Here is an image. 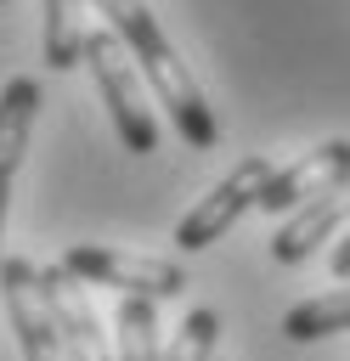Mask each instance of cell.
I'll list each match as a JSON object with an SVG mask.
<instances>
[{
    "label": "cell",
    "instance_id": "7a4b0ae2",
    "mask_svg": "<svg viewBox=\"0 0 350 361\" xmlns=\"http://www.w3.org/2000/svg\"><path fill=\"white\" fill-rule=\"evenodd\" d=\"M85 62H90L102 96H107V113H113L119 141L147 158V152L158 147V118H152V107H147V90H141V73H135L130 51L119 45V34H113L107 23L85 34Z\"/></svg>",
    "mask_w": 350,
    "mask_h": 361
},
{
    "label": "cell",
    "instance_id": "30bf717a",
    "mask_svg": "<svg viewBox=\"0 0 350 361\" xmlns=\"http://www.w3.org/2000/svg\"><path fill=\"white\" fill-rule=\"evenodd\" d=\"M85 0H45V68H73L85 62Z\"/></svg>",
    "mask_w": 350,
    "mask_h": 361
},
{
    "label": "cell",
    "instance_id": "5bb4252c",
    "mask_svg": "<svg viewBox=\"0 0 350 361\" xmlns=\"http://www.w3.org/2000/svg\"><path fill=\"white\" fill-rule=\"evenodd\" d=\"M327 265H333V276H339V282H350V231L339 237V248H333V259H327Z\"/></svg>",
    "mask_w": 350,
    "mask_h": 361
},
{
    "label": "cell",
    "instance_id": "277c9868",
    "mask_svg": "<svg viewBox=\"0 0 350 361\" xmlns=\"http://www.w3.org/2000/svg\"><path fill=\"white\" fill-rule=\"evenodd\" d=\"M265 180H271V158H243L231 175H220L186 214H181V226H175V248H186V254H198V248H209V243H220L248 209H260V192H265Z\"/></svg>",
    "mask_w": 350,
    "mask_h": 361
},
{
    "label": "cell",
    "instance_id": "3957f363",
    "mask_svg": "<svg viewBox=\"0 0 350 361\" xmlns=\"http://www.w3.org/2000/svg\"><path fill=\"white\" fill-rule=\"evenodd\" d=\"M73 282H102L119 288L124 299H175L186 288V271L175 259H152V254H124V248H96V243H73L56 259Z\"/></svg>",
    "mask_w": 350,
    "mask_h": 361
},
{
    "label": "cell",
    "instance_id": "8fae6325",
    "mask_svg": "<svg viewBox=\"0 0 350 361\" xmlns=\"http://www.w3.org/2000/svg\"><path fill=\"white\" fill-rule=\"evenodd\" d=\"M344 327H350V282H339L333 293H316V299H305L282 316V333L294 344H310V338H327V333H344Z\"/></svg>",
    "mask_w": 350,
    "mask_h": 361
},
{
    "label": "cell",
    "instance_id": "9c48e42d",
    "mask_svg": "<svg viewBox=\"0 0 350 361\" xmlns=\"http://www.w3.org/2000/svg\"><path fill=\"white\" fill-rule=\"evenodd\" d=\"M34 113H40V79H28V73L6 79V90H0V237H6L11 180H17V169H23V147H28ZM0 259H6V254H0Z\"/></svg>",
    "mask_w": 350,
    "mask_h": 361
},
{
    "label": "cell",
    "instance_id": "ba28073f",
    "mask_svg": "<svg viewBox=\"0 0 350 361\" xmlns=\"http://www.w3.org/2000/svg\"><path fill=\"white\" fill-rule=\"evenodd\" d=\"M344 220H350V175H344L339 186H327L322 197H310L305 209L288 214V226L271 237V259H277V265H299V259H310Z\"/></svg>",
    "mask_w": 350,
    "mask_h": 361
},
{
    "label": "cell",
    "instance_id": "8992f818",
    "mask_svg": "<svg viewBox=\"0 0 350 361\" xmlns=\"http://www.w3.org/2000/svg\"><path fill=\"white\" fill-rule=\"evenodd\" d=\"M344 175H350V141L339 135V141L310 147V152L294 158L288 169H271V180H265V192H260V209H265V214H294V209H305L310 197H322L327 186H339Z\"/></svg>",
    "mask_w": 350,
    "mask_h": 361
},
{
    "label": "cell",
    "instance_id": "5b68a950",
    "mask_svg": "<svg viewBox=\"0 0 350 361\" xmlns=\"http://www.w3.org/2000/svg\"><path fill=\"white\" fill-rule=\"evenodd\" d=\"M0 299H6L11 333L23 344V361H68L62 333L45 305V288H40V265H28L23 254H6L0 259Z\"/></svg>",
    "mask_w": 350,
    "mask_h": 361
},
{
    "label": "cell",
    "instance_id": "6da1fadb",
    "mask_svg": "<svg viewBox=\"0 0 350 361\" xmlns=\"http://www.w3.org/2000/svg\"><path fill=\"white\" fill-rule=\"evenodd\" d=\"M90 6L107 17V28L119 34V45L141 62V79H147L152 96L164 102V113H169V124L181 130V141L198 147V152H209V147L220 141V124H215V113H209V102H203V90H198V79H192L186 62L175 56V45L164 39L158 17L147 11V0H90Z\"/></svg>",
    "mask_w": 350,
    "mask_h": 361
},
{
    "label": "cell",
    "instance_id": "7c38bea8",
    "mask_svg": "<svg viewBox=\"0 0 350 361\" xmlns=\"http://www.w3.org/2000/svg\"><path fill=\"white\" fill-rule=\"evenodd\" d=\"M119 361H164L152 299H119Z\"/></svg>",
    "mask_w": 350,
    "mask_h": 361
},
{
    "label": "cell",
    "instance_id": "4fadbf2b",
    "mask_svg": "<svg viewBox=\"0 0 350 361\" xmlns=\"http://www.w3.org/2000/svg\"><path fill=\"white\" fill-rule=\"evenodd\" d=\"M215 338H220V316L215 310H186L181 333L164 344V361H215Z\"/></svg>",
    "mask_w": 350,
    "mask_h": 361
},
{
    "label": "cell",
    "instance_id": "52a82bcc",
    "mask_svg": "<svg viewBox=\"0 0 350 361\" xmlns=\"http://www.w3.org/2000/svg\"><path fill=\"white\" fill-rule=\"evenodd\" d=\"M40 288H45V305H51V322L62 333L68 361H113L107 333H102V322H96V310L85 299V282H73L62 265H45L40 271Z\"/></svg>",
    "mask_w": 350,
    "mask_h": 361
}]
</instances>
